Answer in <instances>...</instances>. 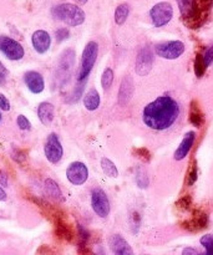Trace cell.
I'll list each match as a JSON object with an SVG mask.
<instances>
[{
    "instance_id": "33",
    "label": "cell",
    "mask_w": 213,
    "mask_h": 255,
    "mask_svg": "<svg viewBox=\"0 0 213 255\" xmlns=\"http://www.w3.org/2000/svg\"><path fill=\"white\" fill-rule=\"evenodd\" d=\"M135 152H137L139 153V158L144 159V161H150L151 159V154H150V152L147 151L146 148H140V149H135Z\"/></svg>"
},
{
    "instance_id": "38",
    "label": "cell",
    "mask_w": 213,
    "mask_h": 255,
    "mask_svg": "<svg viewBox=\"0 0 213 255\" xmlns=\"http://www.w3.org/2000/svg\"><path fill=\"white\" fill-rule=\"evenodd\" d=\"M0 201H6V193H5V191L1 187H0Z\"/></svg>"
},
{
    "instance_id": "27",
    "label": "cell",
    "mask_w": 213,
    "mask_h": 255,
    "mask_svg": "<svg viewBox=\"0 0 213 255\" xmlns=\"http://www.w3.org/2000/svg\"><path fill=\"white\" fill-rule=\"evenodd\" d=\"M201 244L205 249L206 253L210 255H213V236L212 234H207L201 238Z\"/></svg>"
},
{
    "instance_id": "17",
    "label": "cell",
    "mask_w": 213,
    "mask_h": 255,
    "mask_svg": "<svg viewBox=\"0 0 213 255\" xmlns=\"http://www.w3.org/2000/svg\"><path fill=\"white\" fill-rule=\"evenodd\" d=\"M209 223V219H207V216L202 212H197V213L194 214L191 219L189 222L185 223V228L187 231H191V232H199L201 229H204L205 227L207 226Z\"/></svg>"
},
{
    "instance_id": "22",
    "label": "cell",
    "mask_w": 213,
    "mask_h": 255,
    "mask_svg": "<svg viewBox=\"0 0 213 255\" xmlns=\"http://www.w3.org/2000/svg\"><path fill=\"white\" fill-rule=\"evenodd\" d=\"M130 14V6L127 4H121L115 10V22L117 25H124Z\"/></svg>"
},
{
    "instance_id": "5",
    "label": "cell",
    "mask_w": 213,
    "mask_h": 255,
    "mask_svg": "<svg viewBox=\"0 0 213 255\" xmlns=\"http://www.w3.org/2000/svg\"><path fill=\"white\" fill-rule=\"evenodd\" d=\"M155 52L157 56L166 60L179 59L185 52V44L182 41H166L157 44L155 46Z\"/></svg>"
},
{
    "instance_id": "3",
    "label": "cell",
    "mask_w": 213,
    "mask_h": 255,
    "mask_svg": "<svg viewBox=\"0 0 213 255\" xmlns=\"http://www.w3.org/2000/svg\"><path fill=\"white\" fill-rule=\"evenodd\" d=\"M97 55H99V45H97V42H87V45L84 49V52H82L81 65H80L79 76H77L79 81L82 82L87 79L92 67H94L95 62H96Z\"/></svg>"
},
{
    "instance_id": "13",
    "label": "cell",
    "mask_w": 213,
    "mask_h": 255,
    "mask_svg": "<svg viewBox=\"0 0 213 255\" xmlns=\"http://www.w3.org/2000/svg\"><path fill=\"white\" fill-rule=\"evenodd\" d=\"M109 244L112 253L117 255L134 254V252H132L131 247H130L129 243L126 242V239H125L122 236H120V234H114V236L110 237Z\"/></svg>"
},
{
    "instance_id": "14",
    "label": "cell",
    "mask_w": 213,
    "mask_h": 255,
    "mask_svg": "<svg viewBox=\"0 0 213 255\" xmlns=\"http://www.w3.org/2000/svg\"><path fill=\"white\" fill-rule=\"evenodd\" d=\"M132 94H134V81L130 76H125L119 89V104L121 106H126L131 100Z\"/></svg>"
},
{
    "instance_id": "23",
    "label": "cell",
    "mask_w": 213,
    "mask_h": 255,
    "mask_svg": "<svg viewBox=\"0 0 213 255\" xmlns=\"http://www.w3.org/2000/svg\"><path fill=\"white\" fill-rule=\"evenodd\" d=\"M101 168H102V171H104V173L106 174L107 177H111V178H116V177L119 176V171H117L115 163L111 161V159L106 158V157L101 158Z\"/></svg>"
},
{
    "instance_id": "30",
    "label": "cell",
    "mask_w": 213,
    "mask_h": 255,
    "mask_svg": "<svg viewBox=\"0 0 213 255\" xmlns=\"http://www.w3.org/2000/svg\"><path fill=\"white\" fill-rule=\"evenodd\" d=\"M213 5V0H200L199 2V7L200 10H201L202 14H206V12H209L210 10H211Z\"/></svg>"
},
{
    "instance_id": "35",
    "label": "cell",
    "mask_w": 213,
    "mask_h": 255,
    "mask_svg": "<svg viewBox=\"0 0 213 255\" xmlns=\"http://www.w3.org/2000/svg\"><path fill=\"white\" fill-rule=\"evenodd\" d=\"M7 74H9L7 69L1 64V62H0V81H4V80L7 77Z\"/></svg>"
},
{
    "instance_id": "18",
    "label": "cell",
    "mask_w": 213,
    "mask_h": 255,
    "mask_svg": "<svg viewBox=\"0 0 213 255\" xmlns=\"http://www.w3.org/2000/svg\"><path fill=\"white\" fill-rule=\"evenodd\" d=\"M75 61V52L72 50H65L60 57L59 70L61 75H69L71 71V67Z\"/></svg>"
},
{
    "instance_id": "9",
    "label": "cell",
    "mask_w": 213,
    "mask_h": 255,
    "mask_svg": "<svg viewBox=\"0 0 213 255\" xmlns=\"http://www.w3.org/2000/svg\"><path fill=\"white\" fill-rule=\"evenodd\" d=\"M66 177L70 183H72L74 186H81V184H84L87 181L89 171H87V167L84 163L74 162V163H71L67 167Z\"/></svg>"
},
{
    "instance_id": "19",
    "label": "cell",
    "mask_w": 213,
    "mask_h": 255,
    "mask_svg": "<svg viewBox=\"0 0 213 255\" xmlns=\"http://www.w3.org/2000/svg\"><path fill=\"white\" fill-rule=\"evenodd\" d=\"M100 104H101V99H100L99 92L95 89L90 90L84 97V106L86 107V110L89 111H96L100 107Z\"/></svg>"
},
{
    "instance_id": "7",
    "label": "cell",
    "mask_w": 213,
    "mask_h": 255,
    "mask_svg": "<svg viewBox=\"0 0 213 255\" xmlns=\"http://www.w3.org/2000/svg\"><path fill=\"white\" fill-rule=\"evenodd\" d=\"M91 207L95 213L101 218H106L110 214L111 207L107 194L101 188H95L91 193Z\"/></svg>"
},
{
    "instance_id": "24",
    "label": "cell",
    "mask_w": 213,
    "mask_h": 255,
    "mask_svg": "<svg viewBox=\"0 0 213 255\" xmlns=\"http://www.w3.org/2000/svg\"><path fill=\"white\" fill-rule=\"evenodd\" d=\"M135 178H136V183L140 188H146L149 186V176H147L146 171L141 167L136 168V172H135Z\"/></svg>"
},
{
    "instance_id": "25",
    "label": "cell",
    "mask_w": 213,
    "mask_h": 255,
    "mask_svg": "<svg viewBox=\"0 0 213 255\" xmlns=\"http://www.w3.org/2000/svg\"><path fill=\"white\" fill-rule=\"evenodd\" d=\"M112 82H114V71L110 67L105 69L104 74L101 76V85L104 90H109L111 87Z\"/></svg>"
},
{
    "instance_id": "11",
    "label": "cell",
    "mask_w": 213,
    "mask_h": 255,
    "mask_svg": "<svg viewBox=\"0 0 213 255\" xmlns=\"http://www.w3.org/2000/svg\"><path fill=\"white\" fill-rule=\"evenodd\" d=\"M31 42L35 51H36L37 54H45V52L50 49L51 37H50L49 32H46L45 30H36V31L32 34Z\"/></svg>"
},
{
    "instance_id": "1",
    "label": "cell",
    "mask_w": 213,
    "mask_h": 255,
    "mask_svg": "<svg viewBox=\"0 0 213 255\" xmlns=\"http://www.w3.org/2000/svg\"><path fill=\"white\" fill-rule=\"evenodd\" d=\"M180 116V105L171 96H160L150 102L142 112L144 124L155 131H165L174 126Z\"/></svg>"
},
{
    "instance_id": "2",
    "label": "cell",
    "mask_w": 213,
    "mask_h": 255,
    "mask_svg": "<svg viewBox=\"0 0 213 255\" xmlns=\"http://www.w3.org/2000/svg\"><path fill=\"white\" fill-rule=\"evenodd\" d=\"M51 14L54 19L62 21L67 26H79L85 21V12L80 6L70 2L56 5L52 7Z\"/></svg>"
},
{
    "instance_id": "21",
    "label": "cell",
    "mask_w": 213,
    "mask_h": 255,
    "mask_svg": "<svg viewBox=\"0 0 213 255\" xmlns=\"http://www.w3.org/2000/svg\"><path fill=\"white\" fill-rule=\"evenodd\" d=\"M190 121L194 126L201 127L205 122L204 114H202L201 109H200L199 104L196 101H192L191 110H190Z\"/></svg>"
},
{
    "instance_id": "40",
    "label": "cell",
    "mask_w": 213,
    "mask_h": 255,
    "mask_svg": "<svg viewBox=\"0 0 213 255\" xmlns=\"http://www.w3.org/2000/svg\"><path fill=\"white\" fill-rule=\"evenodd\" d=\"M0 122H1V114H0Z\"/></svg>"
},
{
    "instance_id": "8",
    "label": "cell",
    "mask_w": 213,
    "mask_h": 255,
    "mask_svg": "<svg viewBox=\"0 0 213 255\" xmlns=\"http://www.w3.org/2000/svg\"><path fill=\"white\" fill-rule=\"evenodd\" d=\"M45 156H46L47 161L50 163H59L60 159L62 158V146L59 141V137H57L56 133H50L49 137L46 139V143H45L44 147Z\"/></svg>"
},
{
    "instance_id": "12",
    "label": "cell",
    "mask_w": 213,
    "mask_h": 255,
    "mask_svg": "<svg viewBox=\"0 0 213 255\" xmlns=\"http://www.w3.org/2000/svg\"><path fill=\"white\" fill-rule=\"evenodd\" d=\"M24 82L32 94H40L45 89L44 77L36 71H27L24 75Z\"/></svg>"
},
{
    "instance_id": "31",
    "label": "cell",
    "mask_w": 213,
    "mask_h": 255,
    "mask_svg": "<svg viewBox=\"0 0 213 255\" xmlns=\"http://www.w3.org/2000/svg\"><path fill=\"white\" fill-rule=\"evenodd\" d=\"M69 36H70V32H69V30L66 29V27H61V29L56 30V40L59 42H61V41H64V40L69 39Z\"/></svg>"
},
{
    "instance_id": "10",
    "label": "cell",
    "mask_w": 213,
    "mask_h": 255,
    "mask_svg": "<svg viewBox=\"0 0 213 255\" xmlns=\"http://www.w3.org/2000/svg\"><path fill=\"white\" fill-rule=\"evenodd\" d=\"M152 62H154V56L150 47L145 46L140 50L136 60V72L140 76H146L151 71Z\"/></svg>"
},
{
    "instance_id": "32",
    "label": "cell",
    "mask_w": 213,
    "mask_h": 255,
    "mask_svg": "<svg viewBox=\"0 0 213 255\" xmlns=\"http://www.w3.org/2000/svg\"><path fill=\"white\" fill-rule=\"evenodd\" d=\"M202 56H204L206 66H210V65L213 62V46L210 47V49H207L206 52H205V55H202Z\"/></svg>"
},
{
    "instance_id": "6",
    "label": "cell",
    "mask_w": 213,
    "mask_h": 255,
    "mask_svg": "<svg viewBox=\"0 0 213 255\" xmlns=\"http://www.w3.org/2000/svg\"><path fill=\"white\" fill-rule=\"evenodd\" d=\"M0 51L12 61L21 60L25 55L24 47L21 46L20 42L9 36H4V35L0 36Z\"/></svg>"
},
{
    "instance_id": "16",
    "label": "cell",
    "mask_w": 213,
    "mask_h": 255,
    "mask_svg": "<svg viewBox=\"0 0 213 255\" xmlns=\"http://www.w3.org/2000/svg\"><path fill=\"white\" fill-rule=\"evenodd\" d=\"M55 110L50 102H41L37 107V117H39L40 122L45 126H50L54 120Z\"/></svg>"
},
{
    "instance_id": "28",
    "label": "cell",
    "mask_w": 213,
    "mask_h": 255,
    "mask_svg": "<svg viewBox=\"0 0 213 255\" xmlns=\"http://www.w3.org/2000/svg\"><path fill=\"white\" fill-rule=\"evenodd\" d=\"M16 124L17 126H19V128L22 129V131H27V129L31 128V125H30L29 120L25 116H22V115H19V116H17Z\"/></svg>"
},
{
    "instance_id": "39",
    "label": "cell",
    "mask_w": 213,
    "mask_h": 255,
    "mask_svg": "<svg viewBox=\"0 0 213 255\" xmlns=\"http://www.w3.org/2000/svg\"><path fill=\"white\" fill-rule=\"evenodd\" d=\"M75 1H76L77 4H86L87 0H75Z\"/></svg>"
},
{
    "instance_id": "20",
    "label": "cell",
    "mask_w": 213,
    "mask_h": 255,
    "mask_svg": "<svg viewBox=\"0 0 213 255\" xmlns=\"http://www.w3.org/2000/svg\"><path fill=\"white\" fill-rule=\"evenodd\" d=\"M45 193L50 197L51 199L54 201L60 202L62 201V193H61V189L60 187L57 186V183L52 179H46L45 181Z\"/></svg>"
},
{
    "instance_id": "15",
    "label": "cell",
    "mask_w": 213,
    "mask_h": 255,
    "mask_svg": "<svg viewBox=\"0 0 213 255\" xmlns=\"http://www.w3.org/2000/svg\"><path fill=\"white\" fill-rule=\"evenodd\" d=\"M195 139H196V133L195 132L191 131L189 133H186L185 138L182 139L181 144H180L179 148L175 152V159L176 161H182L184 158H186V156L190 153L192 146H194Z\"/></svg>"
},
{
    "instance_id": "29",
    "label": "cell",
    "mask_w": 213,
    "mask_h": 255,
    "mask_svg": "<svg viewBox=\"0 0 213 255\" xmlns=\"http://www.w3.org/2000/svg\"><path fill=\"white\" fill-rule=\"evenodd\" d=\"M196 181H197V166L196 163H194L189 171V176H187V184H189V186H192Z\"/></svg>"
},
{
    "instance_id": "26",
    "label": "cell",
    "mask_w": 213,
    "mask_h": 255,
    "mask_svg": "<svg viewBox=\"0 0 213 255\" xmlns=\"http://www.w3.org/2000/svg\"><path fill=\"white\" fill-rule=\"evenodd\" d=\"M206 64H205V60L202 55H197L196 60H195V72L199 77L204 76L205 71H206Z\"/></svg>"
},
{
    "instance_id": "37",
    "label": "cell",
    "mask_w": 213,
    "mask_h": 255,
    "mask_svg": "<svg viewBox=\"0 0 213 255\" xmlns=\"http://www.w3.org/2000/svg\"><path fill=\"white\" fill-rule=\"evenodd\" d=\"M189 254L197 255V254H199V252L195 251V249H192V248H187V249H185V251H184V255H189Z\"/></svg>"
},
{
    "instance_id": "4",
    "label": "cell",
    "mask_w": 213,
    "mask_h": 255,
    "mask_svg": "<svg viewBox=\"0 0 213 255\" xmlns=\"http://www.w3.org/2000/svg\"><path fill=\"white\" fill-rule=\"evenodd\" d=\"M172 16H174V7L170 2L161 1L150 10V17L152 20V24L156 27H162L169 24Z\"/></svg>"
},
{
    "instance_id": "36",
    "label": "cell",
    "mask_w": 213,
    "mask_h": 255,
    "mask_svg": "<svg viewBox=\"0 0 213 255\" xmlns=\"http://www.w3.org/2000/svg\"><path fill=\"white\" fill-rule=\"evenodd\" d=\"M0 184L4 187H7V176L1 171H0Z\"/></svg>"
},
{
    "instance_id": "34",
    "label": "cell",
    "mask_w": 213,
    "mask_h": 255,
    "mask_svg": "<svg viewBox=\"0 0 213 255\" xmlns=\"http://www.w3.org/2000/svg\"><path fill=\"white\" fill-rule=\"evenodd\" d=\"M0 109H1L2 111H9L10 110L9 100H7L6 97L1 94H0Z\"/></svg>"
}]
</instances>
